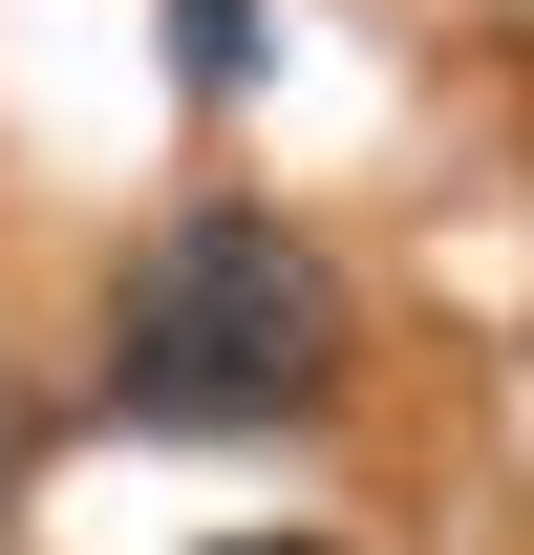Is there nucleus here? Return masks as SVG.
<instances>
[{"mask_svg":"<svg viewBox=\"0 0 534 555\" xmlns=\"http://www.w3.org/2000/svg\"><path fill=\"white\" fill-rule=\"evenodd\" d=\"M321 385H342V278L257 193L171 214L129 257V299H107V406L129 427H300Z\"/></svg>","mask_w":534,"mask_h":555,"instance_id":"1","label":"nucleus"},{"mask_svg":"<svg viewBox=\"0 0 534 555\" xmlns=\"http://www.w3.org/2000/svg\"><path fill=\"white\" fill-rule=\"evenodd\" d=\"M214 555H321V534H214Z\"/></svg>","mask_w":534,"mask_h":555,"instance_id":"3","label":"nucleus"},{"mask_svg":"<svg viewBox=\"0 0 534 555\" xmlns=\"http://www.w3.org/2000/svg\"><path fill=\"white\" fill-rule=\"evenodd\" d=\"M171 65H193L214 107H236V86H257V0H171Z\"/></svg>","mask_w":534,"mask_h":555,"instance_id":"2","label":"nucleus"}]
</instances>
